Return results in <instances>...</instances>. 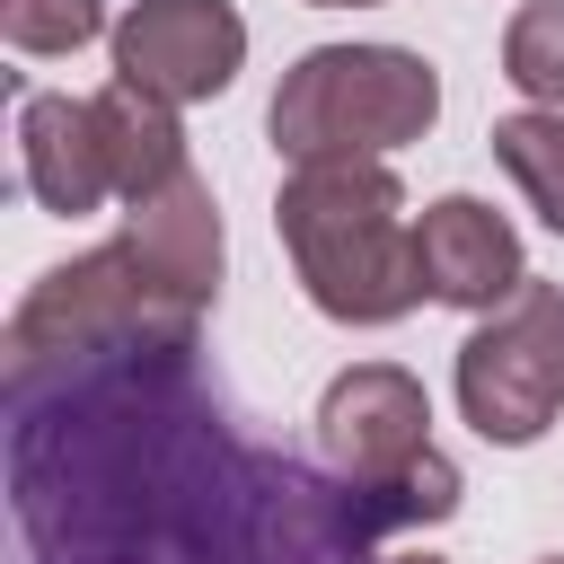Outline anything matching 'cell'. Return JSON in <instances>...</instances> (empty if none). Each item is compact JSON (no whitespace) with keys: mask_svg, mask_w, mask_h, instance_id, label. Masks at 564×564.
Masks as SVG:
<instances>
[{"mask_svg":"<svg viewBox=\"0 0 564 564\" xmlns=\"http://www.w3.org/2000/svg\"><path fill=\"white\" fill-rule=\"evenodd\" d=\"M308 9H388V0H308Z\"/></svg>","mask_w":564,"mask_h":564,"instance_id":"cell-15","label":"cell"},{"mask_svg":"<svg viewBox=\"0 0 564 564\" xmlns=\"http://www.w3.org/2000/svg\"><path fill=\"white\" fill-rule=\"evenodd\" d=\"M494 159H502V176L520 185V203L564 238V115H546V106L502 115V123H494Z\"/></svg>","mask_w":564,"mask_h":564,"instance_id":"cell-12","label":"cell"},{"mask_svg":"<svg viewBox=\"0 0 564 564\" xmlns=\"http://www.w3.org/2000/svg\"><path fill=\"white\" fill-rule=\"evenodd\" d=\"M194 335H203V308L167 300L123 238L35 273V291L9 308V397H35V388H62V379H88V370H115V361H194Z\"/></svg>","mask_w":564,"mask_h":564,"instance_id":"cell-3","label":"cell"},{"mask_svg":"<svg viewBox=\"0 0 564 564\" xmlns=\"http://www.w3.org/2000/svg\"><path fill=\"white\" fill-rule=\"evenodd\" d=\"M0 35H9V53L53 62V53L115 35V18H106V0H0Z\"/></svg>","mask_w":564,"mask_h":564,"instance_id":"cell-14","label":"cell"},{"mask_svg":"<svg viewBox=\"0 0 564 564\" xmlns=\"http://www.w3.org/2000/svg\"><path fill=\"white\" fill-rule=\"evenodd\" d=\"M458 414L476 441L494 449H529L555 432L564 414V291L529 273V291L494 317H476V335L458 344Z\"/></svg>","mask_w":564,"mask_h":564,"instance_id":"cell-6","label":"cell"},{"mask_svg":"<svg viewBox=\"0 0 564 564\" xmlns=\"http://www.w3.org/2000/svg\"><path fill=\"white\" fill-rule=\"evenodd\" d=\"M273 229L291 247L308 308L335 326H397L432 300L423 256H414V212H405V185L388 159L291 167L273 194Z\"/></svg>","mask_w":564,"mask_h":564,"instance_id":"cell-2","label":"cell"},{"mask_svg":"<svg viewBox=\"0 0 564 564\" xmlns=\"http://www.w3.org/2000/svg\"><path fill=\"white\" fill-rule=\"evenodd\" d=\"M123 247H132V264H141L167 300H185V308H212V300H220L229 238H220V203H212V185H203L194 167L167 176V185L141 194V203H123Z\"/></svg>","mask_w":564,"mask_h":564,"instance_id":"cell-9","label":"cell"},{"mask_svg":"<svg viewBox=\"0 0 564 564\" xmlns=\"http://www.w3.org/2000/svg\"><path fill=\"white\" fill-rule=\"evenodd\" d=\"M379 564H449V555H379Z\"/></svg>","mask_w":564,"mask_h":564,"instance_id":"cell-16","label":"cell"},{"mask_svg":"<svg viewBox=\"0 0 564 564\" xmlns=\"http://www.w3.org/2000/svg\"><path fill=\"white\" fill-rule=\"evenodd\" d=\"M18 176H26V194L53 220L97 212L115 194V167H106V141H97V106L88 97H53V88H26L18 97Z\"/></svg>","mask_w":564,"mask_h":564,"instance_id":"cell-10","label":"cell"},{"mask_svg":"<svg viewBox=\"0 0 564 564\" xmlns=\"http://www.w3.org/2000/svg\"><path fill=\"white\" fill-rule=\"evenodd\" d=\"M502 79L529 106L564 115V0H520L511 9V26H502Z\"/></svg>","mask_w":564,"mask_h":564,"instance_id":"cell-13","label":"cell"},{"mask_svg":"<svg viewBox=\"0 0 564 564\" xmlns=\"http://www.w3.org/2000/svg\"><path fill=\"white\" fill-rule=\"evenodd\" d=\"M317 449L344 485H361L388 529L405 520H449L458 511V467L432 449V397L397 361H352L317 397Z\"/></svg>","mask_w":564,"mask_h":564,"instance_id":"cell-5","label":"cell"},{"mask_svg":"<svg viewBox=\"0 0 564 564\" xmlns=\"http://www.w3.org/2000/svg\"><path fill=\"white\" fill-rule=\"evenodd\" d=\"M441 123V70L405 44H308L273 88V150L291 167L317 159H388Z\"/></svg>","mask_w":564,"mask_h":564,"instance_id":"cell-4","label":"cell"},{"mask_svg":"<svg viewBox=\"0 0 564 564\" xmlns=\"http://www.w3.org/2000/svg\"><path fill=\"white\" fill-rule=\"evenodd\" d=\"M106 53H115V79L167 106H203L247 70V18L229 0H123Z\"/></svg>","mask_w":564,"mask_h":564,"instance_id":"cell-7","label":"cell"},{"mask_svg":"<svg viewBox=\"0 0 564 564\" xmlns=\"http://www.w3.org/2000/svg\"><path fill=\"white\" fill-rule=\"evenodd\" d=\"M88 106H97V141H106V167H115V194L123 203H141V194H159L167 176L194 167L185 159V123H176L167 97L132 88V79H106Z\"/></svg>","mask_w":564,"mask_h":564,"instance_id":"cell-11","label":"cell"},{"mask_svg":"<svg viewBox=\"0 0 564 564\" xmlns=\"http://www.w3.org/2000/svg\"><path fill=\"white\" fill-rule=\"evenodd\" d=\"M538 564H564V555H538Z\"/></svg>","mask_w":564,"mask_h":564,"instance_id":"cell-17","label":"cell"},{"mask_svg":"<svg viewBox=\"0 0 564 564\" xmlns=\"http://www.w3.org/2000/svg\"><path fill=\"white\" fill-rule=\"evenodd\" d=\"M414 256H423V291L467 308V317H494L529 291V256H520V229L476 203V194H441L414 212Z\"/></svg>","mask_w":564,"mask_h":564,"instance_id":"cell-8","label":"cell"},{"mask_svg":"<svg viewBox=\"0 0 564 564\" xmlns=\"http://www.w3.org/2000/svg\"><path fill=\"white\" fill-rule=\"evenodd\" d=\"M9 502L35 564H370L388 511L256 449L185 361H115L9 397Z\"/></svg>","mask_w":564,"mask_h":564,"instance_id":"cell-1","label":"cell"}]
</instances>
